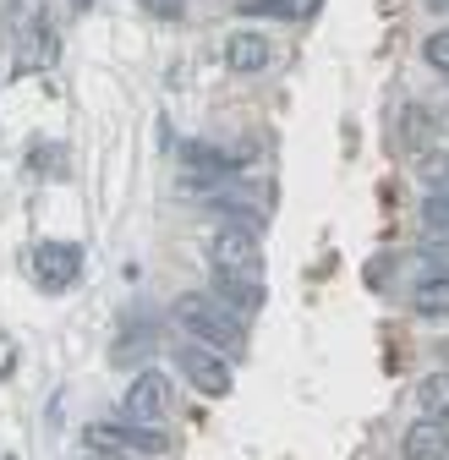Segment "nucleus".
Listing matches in <instances>:
<instances>
[{
    "mask_svg": "<svg viewBox=\"0 0 449 460\" xmlns=\"http://www.w3.org/2000/svg\"><path fill=\"white\" fill-rule=\"evenodd\" d=\"M176 318H181V329H187L198 345H208V351H224V357H242V351H247V323H236L214 296H198V291L181 296V302H176Z\"/></svg>",
    "mask_w": 449,
    "mask_h": 460,
    "instance_id": "f257e3e1",
    "label": "nucleus"
},
{
    "mask_svg": "<svg viewBox=\"0 0 449 460\" xmlns=\"http://www.w3.org/2000/svg\"><path fill=\"white\" fill-rule=\"evenodd\" d=\"M208 269H214V279L263 285V247H258V230L219 225L214 236H208Z\"/></svg>",
    "mask_w": 449,
    "mask_h": 460,
    "instance_id": "f03ea898",
    "label": "nucleus"
},
{
    "mask_svg": "<svg viewBox=\"0 0 449 460\" xmlns=\"http://www.w3.org/2000/svg\"><path fill=\"white\" fill-rule=\"evenodd\" d=\"M171 378L164 373H137L132 384H127V394H121V417L132 422V428H154V422H164L171 417Z\"/></svg>",
    "mask_w": 449,
    "mask_h": 460,
    "instance_id": "7ed1b4c3",
    "label": "nucleus"
},
{
    "mask_svg": "<svg viewBox=\"0 0 449 460\" xmlns=\"http://www.w3.org/2000/svg\"><path fill=\"white\" fill-rule=\"evenodd\" d=\"M88 449L93 455H110V460H132V455H164V449H171V444H164L154 428H116V422H93L88 433Z\"/></svg>",
    "mask_w": 449,
    "mask_h": 460,
    "instance_id": "20e7f679",
    "label": "nucleus"
},
{
    "mask_svg": "<svg viewBox=\"0 0 449 460\" xmlns=\"http://www.w3.org/2000/svg\"><path fill=\"white\" fill-rule=\"evenodd\" d=\"M176 367H181V378L198 389V394H231V362H224L219 351H208V345H181L176 351Z\"/></svg>",
    "mask_w": 449,
    "mask_h": 460,
    "instance_id": "39448f33",
    "label": "nucleus"
},
{
    "mask_svg": "<svg viewBox=\"0 0 449 460\" xmlns=\"http://www.w3.org/2000/svg\"><path fill=\"white\" fill-rule=\"evenodd\" d=\"M33 279L44 285V291H66V285L77 279V269H83V252L77 247H66V242H44V247H33Z\"/></svg>",
    "mask_w": 449,
    "mask_h": 460,
    "instance_id": "423d86ee",
    "label": "nucleus"
},
{
    "mask_svg": "<svg viewBox=\"0 0 449 460\" xmlns=\"http://www.w3.org/2000/svg\"><path fill=\"white\" fill-rule=\"evenodd\" d=\"M274 61V44L258 33V28H242V33H231V39H224V66H231V72H263Z\"/></svg>",
    "mask_w": 449,
    "mask_h": 460,
    "instance_id": "0eeeda50",
    "label": "nucleus"
},
{
    "mask_svg": "<svg viewBox=\"0 0 449 460\" xmlns=\"http://www.w3.org/2000/svg\"><path fill=\"white\" fill-rule=\"evenodd\" d=\"M401 455L406 460H449V422H433V417L411 422L401 438Z\"/></svg>",
    "mask_w": 449,
    "mask_h": 460,
    "instance_id": "6e6552de",
    "label": "nucleus"
},
{
    "mask_svg": "<svg viewBox=\"0 0 449 460\" xmlns=\"http://www.w3.org/2000/svg\"><path fill=\"white\" fill-rule=\"evenodd\" d=\"M395 143L411 148V154L433 148V115H427L422 104H401V110H395Z\"/></svg>",
    "mask_w": 449,
    "mask_h": 460,
    "instance_id": "1a4fd4ad",
    "label": "nucleus"
},
{
    "mask_svg": "<svg viewBox=\"0 0 449 460\" xmlns=\"http://www.w3.org/2000/svg\"><path fill=\"white\" fill-rule=\"evenodd\" d=\"M214 302L231 313L236 323H247L263 307V285H236V279H214Z\"/></svg>",
    "mask_w": 449,
    "mask_h": 460,
    "instance_id": "9d476101",
    "label": "nucleus"
},
{
    "mask_svg": "<svg viewBox=\"0 0 449 460\" xmlns=\"http://www.w3.org/2000/svg\"><path fill=\"white\" fill-rule=\"evenodd\" d=\"M411 307H417V318H449V274H427V279H417Z\"/></svg>",
    "mask_w": 449,
    "mask_h": 460,
    "instance_id": "9b49d317",
    "label": "nucleus"
},
{
    "mask_svg": "<svg viewBox=\"0 0 449 460\" xmlns=\"http://www.w3.org/2000/svg\"><path fill=\"white\" fill-rule=\"evenodd\" d=\"M417 400H422V411H427L433 422H449V367H444V373H427V378L417 384Z\"/></svg>",
    "mask_w": 449,
    "mask_h": 460,
    "instance_id": "f8f14e48",
    "label": "nucleus"
},
{
    "mask_svg": "<svg viewBox=\"0 0 449 460\" xmlns=\"http://www.w3.org/2000/svg\"><path fill=\"white\" fill-rule=\"evenodd\" d=\"M417 181L427 192H449V148H422L417 154Z\"/></svg>",
    "mask_w": 449,
    "mask_h": 460,
    "instance_id": "ddd939ff",
    "label": "nucleus"
},
{
    "mask_svg": "<svg viewBox=\"0 0 449 460\" xmlns=\"http://www.w3.org/2000/svg\"><path fill=\"white\" fill-rule=\"evenodd\" d=\"M422 225H427V236H449V192H427Z\"/></svg>",
    "mask_w": 449,
    "mask_h": 460,
    "instance_id": "4468645a",
    "label": "nucleus"
},
{
    "mask_svg": "<svg viewBox=\"0 0 449 460\" xmlns=\"http://www.w3.org/2000/svg\"><path fill=\"white\" fill-rule=\"evenodd\" d=\"M242 12H274V17H307L313 0H242Z\"/></svg>",
    "mask_w": 449,
    "mask_h": 460,
    "instance_id": "2eb2a0df",
    "label": "nucleus"
},
{
    "mask_svg": "<svg viewBox=\"0 0 449 460\" xmlns=\"http://www.w3.org/2000/svg\"><path fill=\"white\" fill-rule=\"evenodd\" d=\"M422 61H427L433 72H449V28H438V33L422 39Z\"/></svg>",
    "mask_w": 449,
    "mask_h": 460,
    "instance_id": "dca6fc26",
    "label": "nucleus"
},
{
    "mask_svg": "<svg viewBox=\"0 0 449 460\" xmlns=\"http://www.w3.org/2000/svg\"><path fill=\"white\" fill-rule=\"evenodd\" d=\"M143 6H148L154 17H181V6H187V0H143Z\"/></svg>",
    "mask_w": 449,
    "mask_h": 460,
    "instance_id": "f3484780",
    "label": "nucleus"
},
{
    "mask_svg": "<svg viewBox=\"0 0 449 460\" xmlns=\"http://www.w3.org/2000/svg\"><path fill=\"white\" fill-rule=\"evenodd\" d=\"M427 6H433V12H449V0H427Z\"/></svg>",
    "mask_w": 449,
    "mask_h": 460,
    "instance_id": "a211bd4d",
    "label": "nucleus"
},
{
    "mask_svg": "<svg viewBox=\"0 0 449 460\" xmlns=\"http://www.w3.org/2000/svg\"><path fill=\"white\" fill-rule=\"evenodd\" d=\"M77 6H93V0H77Z\"/></svg>",
    "mask_w": 449,
    "mask_h": 460,
    "instance_id": "6ab92c4d",
    "label": "nucleus"
},
{
    "mask_svg": "<svg viewBox=\"0 0 449 460\" xmlns=\"http://www.w3.org/2000/svg\"><path fill=\"white\" fill-rule=\"evenodd\" d=\"M444 357H449V340H444Z\"/></svg>",
    "mask_w": 449,
    "mask_h": 460,
    "instance_id": "aec40b11",
    "label": "nucleus"
}]
</instances>
